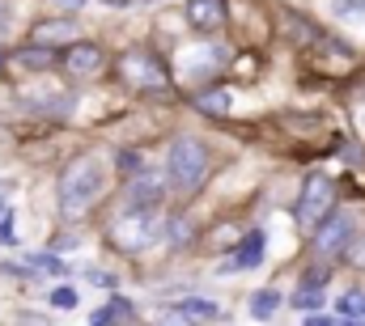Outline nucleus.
Instances as JSON below:
<instances>
[{"mask_svg": "<svg viewBox=\"0 0 365 326\" xmlns=\"http://www.w3.org/2000/svg\"><path fill=\"white\" fill-rule=\"evenodd\" d=\"M340 314L344 318H365V293H344L340 297Z\"/></svg>", "mask_w": 365, "mask_h": 326, "instance_id": "6ab92c4d", "label": "nucleus"}, {"mask_svg": "<svg viewBox=\"0 0 365 326\" xmlns=\"http://www.w3.org/2000/svg\"><path fill=\"white\" fill-rule=\"evenodd\" d=\"M191 106H195L200 115H230L234 93H230V89H200V93L191 98Z\"/></svg>", "mask_w": 365, "mask_h": 326, "instance_id": "f8f14e48", "label": "nucleus"}, {"mask_svg": "<svg viewBox=\"0 0 365 326\" xmlns=\"http://www.w3.org/2000/svg\"><path fill=\"white\" fill-rule=\"evenodd\" d=\"M68 4H86V0H68Z\"/></svg>", "mask_w": 365, "mask_h": 326, "instance_id": "f704fd0d", "label": "nucleus"}, {"mask_svg": "<svg viewBox=\"0 0 365 326\" xmlns=\"http://www.w3.org/2000/svg\"><path fill=\"white\" fill-rule=\"evenodd\" d=\"M255 64H259L255 56H242V60H238V77H255V73H259Z\"/></svg>", "mask_w": 365, "mask_h": 326, "instance_id": "cd10ccee", "label": "nucleus"}, {"mask_svg": "<svg viewBox=\"0 0 365 326\" xmlns=\"http://www.w3.org/2000/svg\"><path fill=\"white\" fill-rule=\"evenodd\" d=\"M102 186H106V165L98 162V157H77V162H68L64 174H60V212H64L68 221L86 216L93 204H98Z\"/></svg>", "mask_w": 365, "mask_h": 326, "instance_id": "f257e3e1", "label": "nucleus"}, {"mask_svg": "<svg viewBox=\"0 0 365 326\" xmlns=\"http://www.w3.org/2000/svg\"><path fill=\"white\" fill-rule=\"evenodd\" d=\"M64 68H68V77L93 81V77H102L106 56H102V47H93V43H73V47L64 51Z\"/></svg>", "mask_w": 365, "mask_h": 326, "instance_id": "0eeeda50", "label": "nucleus"}, {"mask_svg": "<svg viewBox=\"0 0 365 326\" xmlns=\"http://www.w3.org/2000/svg\"><path fill=\"white\" fill-rule=\"evenodd\" d=\"M336 212V186L327 174H310L302 182V199H297V225L302 229H319L327 216Z\"/></svg>", "mask_w": 365, "mask_h": 326, "instance_id": "20e7f679", "label": "nucleus"}, {"mask_svg": "<svg viewBox=\"0 0 365 326\" xmlns=\"http://www.w3.org/2000/svg\"><path fill=\"white\" fill-rule=\"evenodd\" d=\"M47 301H51V305H56V310H73V305H77V301H81V297H77V293H73V288H68V284H64V288H56V293H51V297H47Z\"/></svg>", "mask_w": 365, "mask_h": 326, "instance_id": "412c9836", "label": "nucleus"}, {"mask_svg": "<svg viewBox=\"0 0 365 326\" xmlns=\"http://www.w3.org/2000/svg\"><path fill=\"white\" fill-rule=\"evenodd\" d=\"M179 310L187 318H195V322H212V318H221V305L217 301H204V297H182Z\"/></svg>", "mask_w": 365, "mask_h": 326, "instance_id": "ddd939ff", "label": "nucleus"}, {"mask_svg": "<svg viewBox=\"0 0 365 326\" xmlns=\"http://www.w3.org/2000/svg\"><path fill=\"white\" fill-rule=\"evenodd\" d=\"M191 242V221H170V246Z\"/></svg>", "mask_w": 365, "mask_h": 326, "instance_id": "5701e85b", "label": "nucleus"}, {"mask_svg": "<svg viewBox=\"0 0 365 326\" xmlns=\"http://www.w3.org/2000/svg\"><path fill=\"white\" fill-rule=\"evenodd\" d=\"M323 288L327 284H302L297 293H293V310H302V314H319V305H323Z\"/></svg>", "mask_w": 365, "mask_h": 326, "instance_id": "2eb2a0df", "label": "nucleus"}, {"mask_svg": "<svg viewBox=\"0 0 365 326\" xmlns=\"http://www.w3.org/2000/svg\"><path fill=\"white\" fill-rule=\"evenodd\" d=\"M86 280H90V284H102V288H110V284H115L106 271H86Z\"/></svg>", "mask_w": 365, "mask_h": 326, "instance_id": "c85d7f7f", "label": "nucleus"}, {"mask_svg": "<svg viewBox=\"0 0 365 326\" xmlns=\"http://www.w3.org/2000/svg\"><path fill=\"white\" fill-rule=\"evenodd\" d=\"M336 13L349 17V13H365V0H336Z\"/></svg>", "mask_w": 365, "mask_h": 326, "instance_id": "bb28decb", "label": "nucleus"}, {"mask_svg": "<svg viewBox=\"0 0 365 326\" xmlns=\"http://www.w3.org/2000/svg\"><path fill=\"white\" fill-rule=\"evenodd\" d=\"M73 34H77V21L56 17V21H43V26L34 30V47H56V43H68Z\"/></svg>", "mask_w": 365, "mask_h": 326, "instance_id": "9b49d317", "label": "nucleus"}, {"mask_svg": "<svg viewBox=\"0 0 365 326\" xmlns=\"http://www.w3.org/2000/svg\"><path fill=\"white\" fill-rule=\"evenodd\" d=\"M128 208H136V212H158V208H162V186H158L149 174H136V182L128 186Z\"/></svg>", "mask_w": 365, "mask_h": 326, "instance_id": "9d476101", "label": "nucleus"}, {"mask_svg": "<svg viewBox=\"0 0 365 326\" xmlns=\"http://www.w3.org/2000/svg\"><path fill=\"white\" fill-rule=\"evenodd\" d=\"M102 4H110V9H128L132 0H102Z\"/></svg>", "mask_w": 365, "mask_h": 326, "instance_id": "473e14b6", "label": "nucleus"}, {"mask_svg": "<svg viewBox=\"0 0 365 326\" xmlns=\"http://www.w3.org/2000/svg\"><path fill=\"white\" fill-rule=\"evenodd\" d=\"M306 326H336L331 318H323V314H306Z\"/></svg>", "mask_w": 365, "mask_h": 326, "instance_id": "c756f323", "label": "nucleus"}, {"mask_svg": "<svg viewBox=\"0 0 365 326\" xmlns=\"http://www.w3.org/2000/svg\"><path fill=\"white\" fill-rule=\"evenodd\" d=\"M115 165H119V169H128V174H145L136 153H115Z\"/></svg>", "mask_w": 365, "mask_h": 326, "instance_id": "393cba45", "label": "nucleus"}, {"mask_svg": "<svg viewBox=\"0 0 365 326\" xmlns=\"http://www.w3.org/2000/svg\"><path fill=\"white\" fill-rule=\"evenodd\" d=\"M187 21L200 34H212L225 26V0H187Z\"/></svg>", "mask_w": 365, "mask_h": 326, "instance_id": "1a4fd4ad", "label": "nucleus"}, {"mask_svg": "<svg viewBox=\"0 0 365 326\" xmlns=\"http://www.w3.org/2000/svg\"><path fill=\"white\" fill-rule=\"evenodd\" d=\"M149 238H153V212H136V208H123L106 229V242L123 254H140Z\"/></svg>", "mask_w": 365, "mask_h": 326, "instance_id": "39448f33", "label": "nucleus"}, {"mask_svg": "<svg viewBox=\"0 0 365 326\" xmlns=\"http://www.w3.org/2000/svg\"><path fill=\"white\" fill-rule=\"evenodd\" d=\"M9 26V0H0V30Z\"/></svg>", "mask_w": 365, "mask_h": 326, "instance_id": "2f4dec72", "label": "nucleus"}, {"mask_svg": "<svg viewBox=\"0 0 365 326\" xmlns=\"http://www.w3.org/2000/svg\"><path fill=\"white\" fill-rule=\"evenodd\" d=\"M115 73H119V81L128 85V89H136V93H158V98L170 93V73H166V64H162L158 56H149L145 47L123 51V56L115 60Z\"/></svg>", "mask_w": 365, "mask_h": 326, "instance_id": "7ed1b4c3", "label": "nucleus"}, {"mask_svg": "<svg viewBox=\"0 0 365 326\" xmlns=\"http://www.w3.org/2000/svg\"><path fill=\"white\" fill-rule=\"evenodd\" d=\"M13 242H17V229H13V212H9L0 221V246H13Z\"/></svg>", "mask_w": 365, "mask_h": 326, "instance_id": "a878e982", "label": "nucleus"}, {"mask_svg": "<svg viewBox=\"0 0 365 326\" xmlns=\"http://www.w3.org/2000/svg\"><path fill=\"white\" fill-rule=\"evenodd\" d=\"M212 174V157L208 149L195 140V136H179L170 140V153H166V178L179 195H195Z\"/></svg>", "mask_w": 365, "mask_h": 326, "instance_id": "f03ea898", "label": "nucleus"}, {"mask_svg": "<svg viewBox=\"0 0 365 326\" xmlns=\"http://www.w3.org/2000/svg\"><path fill=\"white\" fill-rule=\"evenodd\" d=\"M51 60H56V51H51V47H26V51H17V56H13V64H21L26 73H43Z\"/></svg>", "mask_w": 365, "mask_h": 326, "instance_id": "4468645a", "label": "nucleus"}, {"mask_svg": "<svg viewBox=\"0 0 365 326\" xmlns=\"http://www.w3.org/2000/svg\"><path fill=\"white\" fill-rule=\"evenodd\" d=\"M353 246V216L349 212H331L323 225H319V233H314V254L319 258H336V254H344Z\"/></svg>", "mask_w": 365, "mask_h": 326, "instance_id": "423d86ee", "label": "nucleus"}, {"mask_svg": "<svg viewBox=\"0 0 365 326\" xmlns=\"http://www.w3.org/2000/svg\"><path fill=\"white\" fill-rule=\"evenodd\" d=\"M4 216H9V204H4V195H0V221H4Z\"/></svg>", "mask_w": 365, "mask_h": 326, "instance_id": "72a5a7b5", "label": "nucleus"}, {"mask_svg": "<svg viewBox=\"0 0 365 326\" xmlns=\"http://www.w3.org/2000/svg\"><path fill=\"white\" fill-rule=\"evenodd\" d=\"M344 258H349L353 267H365V233H357V238H353V246L344 250Z\"/></svg>", "mask_w": 365, "mask_h": 326, "instance_id": "b1692460", "label": "nucleus"}, {"mask_svg": "<svg viewBox=\"0 0 365 326\" xmlns=\"http://www.w3.org/2000/svg\"><path fill=\"white\" fill-rule=\"evenodd\" d=\"M26 267L47 271V275H68V271H73V267H68L64 258H56V254H30V258H26Z\"/></svg>", "mask_w": 365, "mask_h": 326, "instance_id": "f3484780", "label": "nucleus"}, {"mask_svg": "<svg viewBox=\"0 0 365 326\" xmlns=\"http://www.w3.org/2000/svg\"><path fill=\"white\" fill-rule=\"evenodd\" d=\"M106 314H110V322H132V301L128 297H110V305H106Z\"/></svg>", "mask_w": 365, "mask_h": 326, "instance_id": "aec40b11", "label": "nucleus"}, {"mask_svg": "<svg viewBox=\"0 0 365 326\" xmlns=\"http://www.w3.org/2000/svg\"><path fill=\"white\" fill-rule=\"evenodd\" d=\"M247 310H251V318L268 322L276 310H280V293H276V288H259V293L251 297V305H247Z\"/></svg>", "mask_w": 365, "mask_h": 326, "instance_id": "dca6fc26", "label": "nucleus"}, {"mask_svg": "<svg viewBox=\"0 0 365 326\" xmlns=\"http://www.w3.org/2000/svg\"><path fill=\"white\" fill-rule=\"evenodd\" d=\"M90 326H110V314H106V310H98V314L90 318Z\"/></svg>", "mask_w": 365, "mask_h": 326, "instance_id": "7c9ffc66", "label": "nucleus"}, {"mask_svg": "<svg viewBox=\"0 0 365 326\" xmlns=\"http://www.w3.org/2000/svg\"><path fill=\"white\" fill-rule=\"evenodd\" d=\"M158 326H195V318H187L179 305L175 310H166V314H158Z\"/></svg>", "mask_w": 365, "mask_h": 326, "instance_id": "4be33fe9", "label": "nucleus"}, {"mask_svg": "<svg viewBox=\"0 0 365 326\" xmlns=\"http://www.w3.org/2000/svg\"><path fill=\"white\" fill-rule=\"evenodd\" d=\"M187 56L195 60V51H187ZM200 56H204V60H221V47H204ZM217 68H221V64H191V68H187V77H212Z\"/></svg>", "mask_w": 365, "mask_h": 326, "instance_id": "a211bd4d", "label": "nucleus"}, {"mask_svg": "<svg viewBox=\"0 0 365 326\" xmlns=\"http://www.w3.org/2000/svg\"><path fill=\"white\" fill-rule=\"evenodd\" d=\"M264 250H268V233H264V229H251V233L238 242V250L225 258V267H217V271H225V275H234V271H251V267L264 263Z\"/></svg>", "mask_w": 365, "mask_h": 326, "instance_id": "6e6552de", "label": "nucleus"}]
</instances>
